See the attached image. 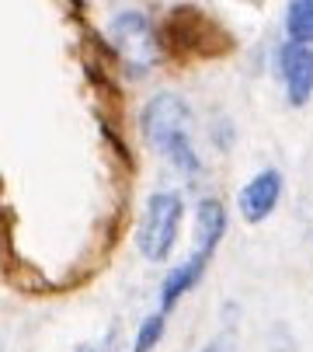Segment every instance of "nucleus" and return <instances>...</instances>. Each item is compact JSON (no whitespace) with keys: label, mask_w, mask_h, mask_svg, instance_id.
Returning a JSON list of instances; mask_svg holds the SVG:
<instances>
[{"label":"nucleus","mask_w":313,"mask_h":352,"mask_svg":"<svg viewBox=\"0 0 313 352\" xmlns=\"http://www.w3.org/2000/svg\"><path fill=\"white\" fill-rule=\"evenodd\" d=\"M139 133L156 154H164L181 175L195 178L202 171V157L192 143V109L181 94L156 91L139 112Z\"/></svg>","instance_id":"nucleus-1"},{"label":"nucleus","mask_w":313,"mask_h":352,"mask_svg":"<svg viewBox=\"0 0 313 352\" xmlns=\"http://www.w3.org/2000/svg\"><path fill=\"white\" fill-rule=\"evenodd\" d=\"M185 220V199L171 188H161L146 199L139 227H136V248L146 262H167L178 244Z\"/></svg>","instance_id":"nucleus-2"},{"label":"nucleus","mask_w":313,"mask_h":352,"mask_svg":"<svg viewBox=\"0 0 313 352\" xmlns=\"http://www.w3.org/2000/svg\"><path fill=\"white\" fill-rule=\"evenodd\" d=\"M108 38L115 45V53L122 56L126 70L132 77H146L156 67V56H161V38H156L153 21L143 11H122L112 18L108 25Z\"/></svg>","instance_id":"nucleus-3"},{"label":"nucleus","mask_w":313,"mask_h":352,"mask_svg":"<svg viewBox=\"0 0 313 352\" xmlns=\"http://www.w3.org/2000/svg\"><path fill=\"white\" fill-rule=\"evenodd\" d=\"M279 74L292 109H303L313 98V49L303 42H286L279 49Z\"/></svg>","instance_id":"nucleus-4"},{"label":"nucleus","mask_w":313,"mask_h":352,"mask_svg":"<svg viewBox=\"0 0 313 352\" xmlns=\"http://www.w3.org/2000/svg\"><path fill=\"white\" fill-rule=\"evenodd\" d=\"M282 171L275 168H265V171H257L237 195V210L247 223H265L275 206H279V199H282Z\"/></svg>","instance_id":"nucleus-5"},{"label":"nucleus","mask_w":313,"mask_h":352,"mask_svg":"<svg viewBox=\"0 0 313 352\" xmlns=\"http://www.w3.org/2000/svg\"><path fill=\"white\" fill-rule=\"evenodd\" d=\"M205 269H209V258H202V255H195V251H192L181 265H174V269L164 276V283H161V311H164V314H171V311L181 304V296H188V293L202 283Z\"/></svg>","instance_id":"nucleus-6"},{"label":"nucleus","mask_w":313,"mask_h":352,"mask_svg":"<svg viewBox=\"0 0 313 352\" xmlns=\"http://www.w3.org/2000/svg\"><path fill=\"white\" fill-rule=\"evenodd\" d=\"M223 234H227V206L220 199H202L195 210V255L213 262Z\"/></svg>","instance_id":"nucleus-7"},{"label":"nucleus","mask_w":313,"mask_h":352,"mask_svg":"<svg viewBox=\"0 0 313 352\" xmlns=\"http://www.w3.org/2000/svg\"><path fill=\"white\" fill-rule=\"evenodd\" d=\"M167 32H174L178 42L188 45V49H198V53H213V45H209V32H220V28L209 21L202 11H195V8H178V11H171Z\"/></svg>","instance_id":"nucleus-8"},{"label":"nucleus","mask_w":313,"mask_h":352,"mask_svg":"<svg viewBox=\"0 0 313 352\" xmlns=\"http://www.w3.org/2000/svg\"><path fill=\"white\" fill-rule=\"evenodd\" d=\"M286 35L289 42H313V0H289L286 8Z\"/></svg>","instance_id":"nucleus-9"},{"label":"nucleus","mask_w":313,"mask_h":352,"mask_svg":"<svg viewBox=\"0 0 313 352\" xmlns=\"http://www.w3.org/2000/svg\"><path fill=\"white\" fill-rule=\"evenodd\" d=\"M164 331H167V314H164V311L143 318V324H139V331H136V342H132V352H153L156 345H161Z\"/></svg>","instance_id":"nucleus-10"},{"label":"nucleus","mask_w":313,"mask_h":352,"mask_svg":"<svg viewBox=\"0 0 313 352\" xmlns=\"http://www.w3.org/2000/svg\"><path fill=\"white\" fill-rule=\"evenodd\" d=\"M198 352H233V338L230 335H216L209 345H202Z\"/></svg>","instance_id":"nucleus-11"},{"label":"nucleus","mask_w":313,"mask_h":352,"mask_svg":"<svg viewBox=\"0 0 313 352\" xmlns=\"http://www.w3.org/2000/svg\"><path fill=\"white\" fill-rule=\"evenodd\" d=\"M0 352H4V342H0Z\"/></svg>","instance_id":"nucleus-12"}]
</instances>
